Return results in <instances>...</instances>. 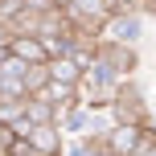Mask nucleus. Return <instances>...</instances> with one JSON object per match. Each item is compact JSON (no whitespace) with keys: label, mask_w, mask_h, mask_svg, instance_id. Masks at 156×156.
I'll return each mask as SVG.
<instances>
[{"label":"nucleus","mask_w":156,"mask_h":156,"mask_svg":"<svg viewBox=\"0 0 156 156\" xmlns=\"http://www.w3.org/2000/svg\"><path fill=\"white\" fill-rule=\"evenodd\" d=\"M140 37H144V12L140 8H119L99 29V41H119V45H140Z\"/></svg>","instance_id":"1"},{"label":"nucleus","mask_w":156,"mask_h":156,"mask_svg":"<svg viewBox=\"0 0 156 156\" xmlns=\"http://www.w3.org/2000/svg\"><path fill=\"white\" fill-rule=\"evenodd\" d=\"M140 140H144V123H115L99 144H103L111 156H136Z\"/></svg>","instance_id":"2"},{"label":"nucleus","mask_w":156,"mask_h":156,"mask_svg":"<svg viewBox=\"0 0 156 156\" xmlns=\"http://www.w3.org/2000/svg\"><path fill=\"white\" fill-rule=\"evenodd\" d=\"M99 62H107L111 70L119 78H132L136 66H140V58H136V45H119V41H99Z\"/></svg>","instance_id":"3"},{"label":"nucleus","mask_w":156,"mask_h":156,"mask_svg":"<svg viewBox=\"0 0 156 156\" xmlns=\"http://www.w3.org/2000/svg\"><path fill=\"white\" fill-rule=\"evenodd\" d=\"M8 54L21 58L25 66H49V54H45V45H41L37 33H12V41H8Z\"/></svg>","instance_id":"4"},{"label":"nucleus","mask_w":156,"mask_h":156,"mask_svg":"<svg viewBox=\"0 0 156 156\" xmlns=\"http://www.w3.org/2000/svg\"><path fill=\"white\" fill-rule=\"evenodd\" d=\"M29 144H33V152H37V156H62L66 136H62V127H58V123H41V127H29Z\"/></svg>","instance_id":"5"},{"label":"nucleus","mask_w":156,"mask_h":156,"mask_svg":"<svg viewBox=\"0 0 156 156\" xmlns=\"http://www.w3.org/2000/svg\"><path fill=\"white\" fill-rule=\"evenodd\" d=\"M45 70H49V82H66V86H78V82H82V70H78L70 58H58V62L45 66Z\"/></svg>","instance_id":"6"},{"label":"nucleus","mask_w":156,"mask_h":156,"mask_svg":"<svg viewBox=\"0 0 156 156\" xmlns=\"http://www.w3.org/2000/svg\"><path fill=\"white\" fill-rule=\"evenodd\" d=\"M45 4H49V8H58V12H70L74 0H45Z\"/></svg>","instance_id":"7"},{"label":"nucleus","mask_w":156,"mask_h":156,"mask_svg":"<svg viewBox=\"0 0 156 156\" xmlns=\"http://www.w3.org/2000/svg\"><path fill=\"white\" fill-rule=\"evenodd\" d=\"M8 41H12V29H8L4 21H0V45H8Z\"/></svg>","instance_id":"8"},{"label":"nucleus","mask_w":156,"mask_h":156,"mask_svg":"<svg viewBox=\"0 0 156 156\" xmlns=\"http://www.w3.org/2000/svg\"><path fill=\"white\" fill-rule=\"evenodd\" d=\"M148 123L156 127V103H152V107H148Z\"/></svg>","instance_id":"9"},{"label":"nucleus","mask_w":156,"mask_h":156,"mask_svg":"<svg viewBox=\"0 0 156 156\" xmlns=\"http://www.w3.org/2000/svg\"><path fill=\"white\" fill-rule=\"evenodd\" d=\"M8 62V45H0V66H4Z\"/></svg>","instance_id":"10"},{"label":"nucleus","mask_w":156,"mask_h":156,"mask_svg":"<svg viewBox=\"0 0 156 156\" xmlns=\"http://www.w3.org/2000/svg\"><path fill=\"white\" fill-rule=\"evenodd\" d=\"M144 4H148V8H152V12H156V0H144Z\"/></svg>","instance_id":"11"},{"label":"nucleus","mask_w":156,"mask_h":156,"mask_svg":"<svg viewBox=\"0 0 156 156\" xmlns=\"http://www.w3.org/2000/svg\"><path fill=\"white\" fill-rule=\"evenodd\" d=\"M123 8H136V4H132V0H123Z\"/></svg>","instance_id":"12"}]
</instances>
